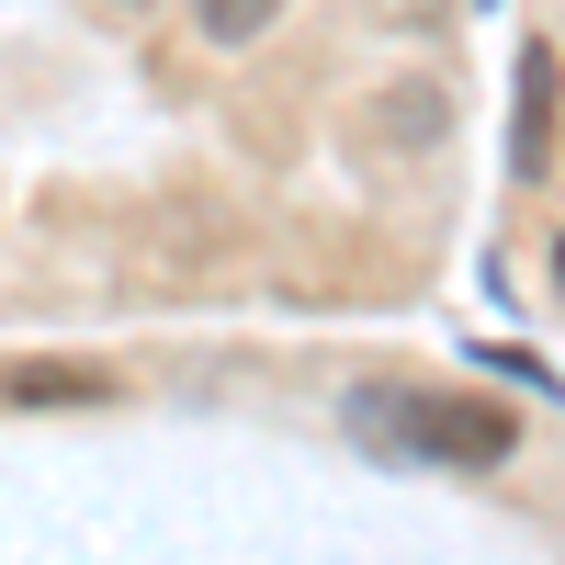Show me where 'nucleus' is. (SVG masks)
Segmentation results:
<instances>
[{"mask_svg": "<svg viewBox=\"0 0 565 565\" xmlns=\"http://www.w3.org/2000/svg\"><path fill=\"white\" fill-rule=\"evenodd\" d=\"M351 430L373 452H407V463H509L521 418L498 396H407V385H362L351 396Z\"/></svg>", "mask_w": 565, "mask_h": 565, "instance_id": "f257e3e1", "label": "nucleus"}, {"mask_svg": "<svg viewBox=\"0 0 565 565\" xmlns=\"http://www.w3.org/2000/svg\"><path fill=\"white\" fill-rule=\"evenodd\" d=\"M554 114H565V57L543 34H521V79H509V170L521 181L554 170Z\"/></svg>", "mask_w": 565, "mask_h": 565, "instance_id": "f03ea898", "label": "nucleus"}, {"mask_svg": "<svg viewBox=\"0 0 565 565\" xmlns=\"http://www.w3.org/2000/svg\"><path fill=\"white\" fill-rule=\"evenodd\" d=\"M0 396H12V407H103L114 373H90V362H12Z\"/></svg>", "mask_w": 565, "mask_h": 565, "instance_id": "7ed1b4c3", "label": "nucleus"}, {"mask_svg": "<svg viewBox=\"0 0 565 565\" xmlns=\"http://www.w3.org/2000/svg\"><path fill=\"white\" fill-rule=\"evenodd\" d=\"M181 12H193V34H204V45H249V34H271V23H282V0H181Z\"/></svg>", "mask_w": 565, "mask_h": 565, "instance_id": "20e7f679", "label": "nucleus"}, {"mask_svg": "<svg viewBox=\"0 0 565 565\" xmlns=\"http://www.w3.org/2000/svg\"><path fill=\"white\" fill-rule=\"evenodd\" d=\"M554 271H565V249H554Z\"/></svg>", "mask_w": 565, "mask_h": 565, "instance_id": "39448f33", "label": "nucleus"}]
</instances>
